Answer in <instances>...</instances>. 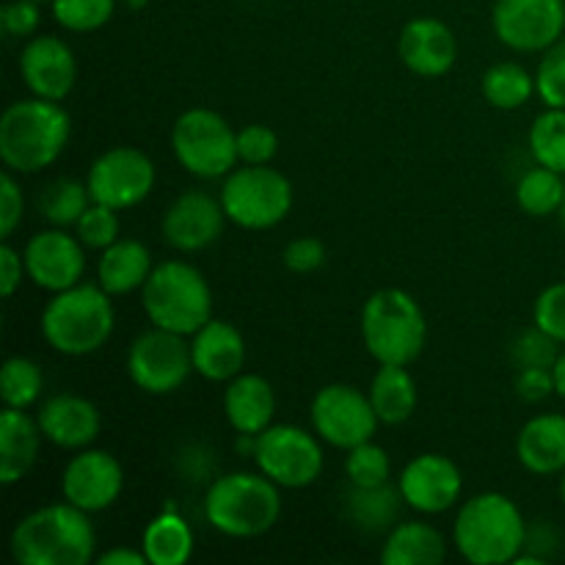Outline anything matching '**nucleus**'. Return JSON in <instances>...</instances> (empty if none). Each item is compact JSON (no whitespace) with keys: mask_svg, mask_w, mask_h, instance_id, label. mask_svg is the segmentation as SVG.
<instances>
[{"mask_svg":"<svg viewBox=\"0 0 565 565\" xmlns=\"http://www.w3.org/2000/svg\"><path fill=\"white\" fill-rule=\"evenodd\" d=\"M70 136L72 119L61 103L17 99L0 116V160L14 174H36L61 158Z\"/></svg>","mask_w":565,"mask_h":565,"instance_id":"obj_1","label":"nucleus"},{"mask_svg":"<svg viewBox=\"0 0 565 565\" xmlns=\"http://www.w3.org/2000/svg\"><path fill=\"white\" fill-rule=\"evenodd\" d=\"M9 550L20 565H86L94 561L97 533L88 513L64 500L22 516L11 530Z\"/></svg>","mask_w":565,"mask_h":565,"instance_id":"obj_2","label":"nucleus"},{"mask_svg":"<svg viewBox=\"0 0 565 565\" xmlns=\"http://www.w3.org/2000/svg\"><path fill=\"white\" fill-rule=\"evenodd\" d=\"M527 535L524 513L500 491L469 497L452 524V544L472 565L513 563L527 546Z\"/></svg>","mask_w":565,"mask_h":565,"instance_id":"obj_3","label":"nucleus"},{"mask_svg":"<svg viewBox=\"0 0 565 565\" xmlns=\"http://www.w3.org/2000/svg\"><path fill=\"white\" fill-rule=\"evenodd\" d=\"M281 516L279 486L263 472H230L204 494V519L226 539H259Z\"/></svg>","mask_w":565,"mask_h":565,"instance_id":"obj_4","label":"nucleus"},{"mask_svg":"<svg viewBox=\"0 0 565 565\" xmlns=\"http://www.w3.org/2000/svg\"><path fill=\"white\" fill-rule=\"evenodd\" d=\"M116 326L114 303L99 285H75L53 292L42 312V337L64 356H88L110 340Z\"/></svg>","mask_w":565,"mask_h":565,"instance_id":"obj_5","label":"nucleus"},{"mask_svg":"<svg viewBox=\"0 0 565 565\" xmlns=\"http://www.w3.org/2000/svg\"><path fill=\"white\" fill-rule=\"evenodd\" d=\"M141 303L149 323L182 337H193L213 320V290L207 279L182 259L154 265L147 285L141 287Z\"/></svg>","mask_w":565,"mask_h":565,"instance_id":"obj_6","label":"nucleus"},{"mask_svg":"<svg viewBox=\"0 0 565 565\" xmlns=\"http://www.w3.org/2000/svg\"><path fill=\"white\" fill-rule=\"evenodd\" d=\"M362 340L379 364H412L428 340V323L406 290L384 287L362 309Z\"/></svg>","mask_w":565,"mask_h":565,"instance_id":"obj_7","label":"nucleus"},{"mask_svg":"<svg viewBox=\"0 0 565 565\" xmlns=\"http://www.w3.org/2000/svg\"><path fill=\"white\" fill-rule=\"evenodd\" d=\"M226 218L248 232L274 230L292 210V182L270 166L232 169L221 185Z\"/></svg>","mask_w":565,"mask_h":565,"instance_id":"obj_8","label":"nucleus"},{"mask_svg":"<svg viewBox=\"0 0 565 565\" xmlns=\"http://www.w3.org/2000/svg\"><path fill=\"white\" fill-rule=\"evenodd\" d=\"M171 152L188 174L218 180L237 169V132L210 108H191L171 127Z\"/></svg>","mask_w":565,"mask_h":565,"instance_id":"obj_9","label":"nucleus"},{"mask_svg":"<svg viewBox=\"0 0 565 565\" xmlns=\"http://www.w3.org/2000/svg\"><path fill=\"white\" fill-rule=\"evenodd\" d=\"M254 463L279 489H307L323 472V447L298 425H270L257 434Z\"/></svg>","mask_w":565,"mask_h":565,"instance_id":"obj_10","label":"nucleus"},{"mask_svg":"<svg viewBox=\"0 0 565 565\" xmlns=\"http://www.w3.org/2000/svg\"><path fill=\"white\" fill-rule=\"evenodd\" d=\"M193 370L191 342L182 334L152 326L127 351V375L147 395H171Z\"/></svg>","mask_w":565,"mask_h":565,"instance_id":"obj_11","label":"nucleus"},{"mask_svg":"<svg viewBox=\"0 0 565 565\" xmlns=\"http://www.w3.org/2000/svg\"><path fill=\"white\" fill-rule=\"evenodd\" d=\"M309 419L312 430L326 445L345 452L373 439L381 423L370 395H362L351 384H329L318 390L309 406Z\"/></svg>","mask_w":565,"mask_h":565,"instance_id":"obj_12","label":"nucleus"},{"mask_svg":"<svg viewBox=\"0 0 565 565\" xmlns=\"http://www.w3.org/2000/svg\"><path fill=\"white\" fill-rule=\"evenodd\" d=\"M154 180H158V171L147 152L136 147H114L94 160L86 185L92 202L121 213L141 204L154 191Z\"/></svg>","mask_w":565,"mask_h":565,"instance_id":"obj_13","label":"nucleus"},{"mask_svg":"<svg viewBox=\"0 0 565 565\" xmlns=\"http://www.w3.org/2000/svg\"><path fill=\"white\" fill-rule=\"evenodd\" d=\"M491 25L505 47L544 53L563 39L565 0H497Z\"/></svg>","mask_w":565,"mask_h":565,"instance_id":"obj_14","label":"nucleus"},{"mask_svg":"<svg viewBox=\"0 0 565 565\" xmlns=\"http://www.w3.org/2000/svg\"><path fill=\"white\" fill-rule=\"evenodd\" d=\"M125 489V472L121 463L110 452L77 450L61 472V494L70 505L86 513H99L114 505Z\"/></svg>","mask_w":565,"mask_h":565,"instance_id":"obj_15","label":"nucleus"},{"mask_svg":"<svg viewBox=\"0 0 565 565\" xmlns=\"http://www.w3.org/2000/svg\"><path fill=\"white\" fill-rule=\"evenodd\" d=\"M22 257H25L28 279L47 292L70 290L81 285L86 274V246L77 241V235H66L61 226L36 232L25 243Z\"/></svg>","mask_w":565,"mask_h":565,"instance_id":"obj_16","label":"nucleus"},{"mask_svg":"<svg viewBox=\"0 0 565 565\" xmlns=\"http://www.w3.org/2000/svg\"><path fill=\"white\" fill-rule=\"evenodd\" d=\"M397 489L412 511L436 516V513L450 511L461 500L463 475L452 458L439 456V452H423L403 467Z\"/></svg>","mask_w":565,"mask_h":565,"instance_id":"obj_17","label":"nucleus"},{"mask_svg":"<svg viewBox=\"0 0 565 565\" xmlns=\"http://www.w3.org/2000/svg\"><path fill=\"white\" fill-rule=\"evenodd\" d=\"M226 213L221 199L204 191H185L166 207L163 241L182 254L202 252L224 235Z\"/></svg>","mask_w":565,"mask_h":565,"instance_id":"obj_18","label":"nucleus"},{"mask_svg":"<svg viewBox=\"0 0 565 565\" xmlns=\"http://www.w3.org/2000/svg\"><path fill=\"white\" fill-rule=\"evenodd\" d=\"M20 75L33 97L61 103L75 88V53L58 36H31L20 53Z\"/></svg>","mask_w":565,"mask_h":565,"instance_id":"obj_19","label":"nucleus"},{"mask_svg":"<svg viewBox=\"0 0 565 565\" xmlns=\"http://www.w3.org/2000/svg\"><path fill=\"white\" fill-rule=\"evenodd\" d=\"M397 53L414 75L441 77L456 66L458 39L447 22L436 17H417L403 25L397 36Z\"/></svg>","mask_w":565,"mask_h":565,"instance_id":"obj_20","label":"nucleus"},{"mask_svg":"<svg viewBox=\"0 0 565 565\" xmlns=\"http://www.w3.org/2000/svg\"><path fill=\"white\" fill-rule=\"evenodd\" d=\"M36 419L50 445L72 452L92 447L97 441L99 430H103L99 408L88 397L72 395V392L47 397L39 406Z\"/></svg>","mask_w":565,"mask_h":565,"instance_id":"obj_21","label":"nucleus"},{"mask_svg":"<svg viewBox=\"0 0 565 565\" xmlns=\"http://www.w3.org/2000/svg\"><path fill=\"white\" fill-rule=\"evenodd\" d=\"M191 356L193 370L204 381L230 384L235 375L243 373V364H246V340H243V334L235 326L213 318L191 337Z\"/></svg>","mask_w":565,"mask_h":565,"instance_id":"obj_22","label":"nucleus"},{"mask_svg":"<svg viewBox=\"0 0 565 565\" xmlns=\"http://www.w3.org/2000/svg\"><path fill=\"white\" fill-rule=\"evenodd\" d=\"M516 456L539 478L565 472V414H535L516 436Z\"/></svg>","mask_w":565,"mask_h":565,"instance_id":"obj_23","label":"nucleus"},{"mask_svg":"<svg viewBox=\"0 0 565 565\" xmlns=\"http://www.w3.org/2000/svg\"><path fill=\"white\" fill-rule=\"evenodd\" d=\"M42 428L28 408H3L0 414V483L14 486L25 478L39 458Z\"/></svg>","mask_w":565,"mask_h":565,"instance_id":"obj_24","label":"nucleus"},{"mask_svg":"<svg viewBox=\"0 0 565 565\" xmlns=\"http://www.w3.org/2000/svg\"><path fill=\"white\" fill-rule=\"evenodd\" d=\"M224 414L235 434H263L274 425V386L257 373L235 375L224 390Z\"/></svg>","mask_w":565,"mask_h":565,"instance_id":"obj_25","label":"nucleus"},{"mask_svg":"<svg viewBox=\"0 0 565 565\" xmlns=\"http://www.w3.org/2000/svg\"><path fill=\"white\" fill-rule=\"evenodd\" d=\"M152 268V254L141 241H121L119 237L99 254L97 285L108 296H127L147 285Z\"/></svg>","mask_w":565,"mask_h":565,"instance_id":"obj_26","label":"nucleus"},{"mask_svg":"<svg viewBox=\"0 0 565 565\" xmlns=\"http://www.w3.org/2000/svg\"><path fill=\"white\" fill-rule=\"evenodd\" d=\"M447 557V541L434 524L401 522L390 530L381 550L384 565H439Z\"/></svg>","mask_w":565,"mask_h":565,"instance_id":"obj_27","label":"nucleus"},{"mask_svg":"<svg viewBox=\"0 0 565 565\" xmlns=\"http://www.w3.org/2000/svg\"><path fill=\"white\" fill-rule=\"evenodd\" d=\"M370 403L384 425H401L417 412V381L406 364H381L370 381Z\"/></svg>","mask_w":565,"mask_h":565,"instance_id":"obj_28","label":"nucleus"},{"mask_svg":"<svg viewBox=\"0 0 565 565\" xmlns=\"http://www.w3.org/2000/svg\"><path fill=\"white\" fill-rule=\"evenodd\" d=\"M141 550L152 565H185L193 557V533L177 513H160L143 530Z\"/></svg>","mask_w":565,"mask_h":565,"instance_id":"obj_29","label":"nucleus"},{"mask_svg":"<svg viewBox=\"0 0 565 565\" xmlns=\"http://www.w3.org/2000/svg\"><path fill=\"white\" fill-rule=\"evenodd\" d=\"M401 502V489H392L390 483L370 486V489L351 486V494L345 497L348 516L353 519L356 527L367 530V533H381V530L395 527Z\"/></svg>","mask_w":565,"mask_h":565,"instance_id":"obj_30","label":"nucleus"},{"mask_svg":"<svg viewBox=\"0 0 565 565\" xmlns=\"http://www.w3.org/2000/svg\"><path fill=\"white\" fill-rule=\"evenodd\" d=\"M480 88L489 105L500 110H516L527 105L535 94V75H530L516 61H500L486 70Z\"/></svg>","mask_w":565,"mask_h":565,"instance_id":"obj_31","label":"nucleus"},{"mask_svg":"<svg viewBox=\"0 0 565 565\" xmlns=\"http://www.w3.org/2000/svg\"><path fill=\"white\" fill-rule=\"evenodd\" d=\"M565 199L563 174L535 163V169L524 171L516 185V204L522 213L533 218H546L552 213H561Z\"/></svg>","mask_w":565,"mask_h":565,"instance_id":"obj_32","label":"nucleus"},{"mask_svg":"<svg viewBox=\"0 0 565 565\" xmlns=\"http://www.w3.org/2000/svg\"><path fill=\"white\" fill-rule=\"evenodd\" d=\"M88 204H92V193H88L86 182L61 177V180L50 182L42 196H39V213L53 226L66 230V226H75L81 221Z\"/></svg>","mask_w":565,"mask_h":565,"instance_id":"obj_33","label":"nucleus"},{"mask_svg":"<svg viewBox=\"0 0 565 565\" xmlns=\"http://www.w3.org/2000/svg\"><path fill=\"white\" fill-rule=\"evenodd\" d=\"M527 141L535 163L565 174V108H546L535 116Z\"/></svg>","mask_w":565,"mask_h":565,"instance_id":"obj_34","label":"nucleus"},{"mask_svg":"<svg viewBox=\"0 0 565 565\" xmlns=\"http://www.w3.org/2000/svg\"><path fill=\"white\" fill-rule=\"evenodd\" d=\"M44 390V375L33 359L11 356L0 370V397L9 408H31Z\"/></svg>","mask_w":565,"mask_h":565,"instance_id":"obj_35","label":"nucleus"},{"mask_svg":"<svg viewBox=\"0 0 565 565\" xmlns=\"http://www.w3.org/2000/svg\"><path fill=\"white\" fill-rule=\"evenodd\" d=\"M50 11L64 31L92 33L108 25L116 0H50Z\"/></svg>","mask_w":565,"mask_h":565,"instance_id":"obj_36","label":"nucleus"},{"mask_svg":"<svg viewBox=\"0 0 565 565\" xmlns=\"http://www.w3.org/2000/svg\"><path fill=\"white\" fill-rule=\"evenodd\" d=\"M392 475V461L390 452L381 445H375L373 439L362 441L353 450H348L345 456V478L351 486L359 489H370V486L390 483Z\"/></svg>","mask_w":565,"mask_h":565,"instance_id":"obj_37","label":"nucleus"},{"mask_svg":"<svg viewBox=\"0 0 565 565\" xmlns=\"http://www.w3.org/2000/svg\"><path fill=\"white\" fill-rule=\"evenodd\" d=\"M535 94L546 108H565V36L544 50L535 70Z\"/></svg>","mask_w":565,"mask_h":565,"instance_id":"obj_38","label":"nucleus"},{"mask_svg":"<svg viewBox=\"0 0 565 565\" xmlns=\"http://www.w3.org/2000/svg\"><path fill=\"white\" fill-rule=\"evenodd\" d=\"M75 235L86 248L105 252L110 243L119 241V215H116L114 207L92 202L75 224Z\"/></svg>","mask_w":565,"mask_h":565,"instance_id":"obj_39","label":"nucleus"},{"mask_svg":"<svg viewBox=\"0 0 565 565\" xmlns=\"http://www.w3.org/2000/svg\"><path fill=\"white\" fill-rule=\"evenodd\" d=\"M561 342L555 337L546 334L544 329L533 323V329H524L522 334L513 340L511 356L519 367H555L557 356H561Z\"/></svg>","mask_w":565,"mask_h":565,"instance_id":"obj_40","label":"nucleus"},{"mask_svg":"<svg viewBox=\"0 0 565 565\" xmlns=\"http://www.w3.org/2000/svg\"><path fill=\"white\" fill-rule=\"evenodd\" d=\"M279 152V136L268 125H246L237 130V158L246 166H268Z\"/></svg>","mask_w":565,"mask_h":565,"instance_id":"obj_41","label":"nucleus"},{"mask_svg":"<svg viewBox=\"0 0 565 565\" xmlns=\"http://www.w3.org/2000/svg\"><path fill=\"white\" fill-rule=\"evenodd\" d=\"M533 323L565 345V281L541 290L533 307Z\"/></svg>","mask_w":565,"mask_h":565,"instance_id":"obj_42","label":"nucleus"},{"mask_svg":"<svg viewBox=\"0 0 565 565\" xmlns=\"http://www.w3.org/2000/svg\"><path fill=\"white\" fill-rule=\"evenodd\" d=\"M42 11L36 0H9L0 9V28L9 39H31L39 31Z\"/></svg>","mask_w":565,"mask_h":565,"instance_id":"obj_43","label":"nucleus"},{"mask_svg":"<svg viewBox=\"0 0 565 565\" xmlns=\"http://www.w3.org/2000/svg\"><path fill=\"white\" fill-rule=\"evenodd\" d=\"M281 263L292 274H315L326 263L323 241L312 235L296 237V241L287 243L285 254H281Z\"/></svg>","mask_w":565,"mask_h":565,"instance_id":"obj_44","label":"nucleus"},{"mask_svg":"<svg viewBox=\"0 0 565 565\" xmlns=\"http://www.w3.org/2000/svg\"><path fill=\"white\" fill-rule=\"evenodd\" d=\"M22 213H25V199L14 180V171H6L0 180V237L3 241H9L22 224Z\"/></svg>","mask_w":565,"mask_h":565,"instance_id":"obj_45","label":"nucleus"},{"mask_svg":"<svg viewBox=\"0 0 565 565\" xmlns=\"http://www.w3.org/2000/svg\"><path fill=\"white\" fill-rule=\"evenodd\" d=\"M516 392L524 403H541L555 392V373L552 367H519Z\"/></svg>","mask_w":565,"mask_h":565,"instance_id":"obj_46","label":"nucleus"},{"mask_svg":"<svg viewBox=\"0 0 565 565\" xmlns=\"http://www.w3.org/2000/svg\"><path fill=\"white\" fill-rule=\"evenodd\" d=\"M22 276H28L25 257L11 243H3L0 246V290H3L6 298H11L20 290Z\"/></svg>","mask_w":565,"mask_h":565,"instance_id":"obj_47","label":"nucleus"},{"mask_svg":"<svg viewBox=\"0 0 565 565\" xmlns=\"http://www.w3.org/2000/svg\"><path fill=\"white\" fill-rule=\"evenodd\" d=\"M99 565H147V555L136 550H130V546H116V550H108L105 555L97 557Z\"/></svg>","mask_w":565,"mask_h":565,"instance_id":"obj_48","label":"nucleus"},{"mask_svg":"<svg viewBox=\"0 0 565 565\" xmlns=\"http://www.w3.org/2000/svg\"><path fill=\"white\" fill-rule=\"evenodd\" d=\"M552 373H555V392L563 397V403H565V351L557 356Z\"/></svg>","mask_w":565,"mask_h":565,"instance_id":"obj_49","label":"nucleus"},{"mask_svg":"<svg viewBox=\"0 0 565 565\" xmlns=\"http://www.w3.org/2000/svg\"><path fill=\"white\" fill-rule=\"evenodd\" d=\"M121 3H125L127 9H132V11H143L149 6V0H121Z\"/></svg>","mask_w":565,"mask_h":565,"instance_id":"obj_50","label":"nucleus"},{"mask_svg":"<svg viewBox=\"0 0 565 565\" xmlns=\"http://www.w3.org/2000/svg\"><path fill=\"white\" fill-rule=\"evenodd\" d=\"M561 500H563V508H565V472H563V478H561Z\"/></svg>","mask_w":565,"mask_h":565,"instance_id":"obj_51","label":"nucleus"},{"mask_svg":"<svg viewBox=\"0 0 565 565\" xmlns=\"http://www.w3.org/2000/svg\"><path fill=\"white\" fill-rule=\"evenodd\" d=\"M557 215H561V224H563V230H565V199H563V207H561V213H557Z\"/></svg>","mask_w":565,"mask_h":565,"instance_id":"obj_52","label":"nucleus"},{"mask_svg":"<svg viewBox=\"0 0 565 565\" xmlns=\"http://www.w3.org/2000/svg\"><path fill=\"white\" fill-rule=\"evenodd\" d=\"M36 3H50V0H36Z\"/></svg>","mask_w":565,"mask_h":565,"instance_id":"obj_53","label":"nucleus"}]
</instances>
